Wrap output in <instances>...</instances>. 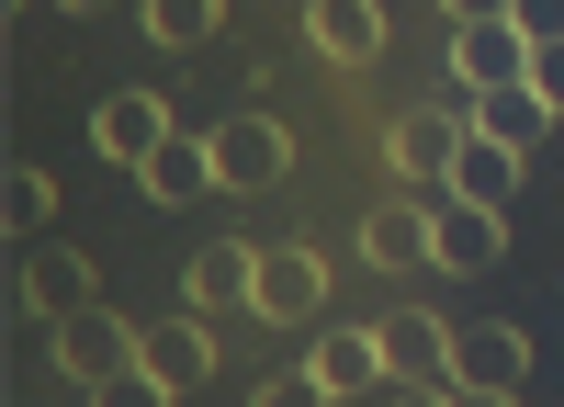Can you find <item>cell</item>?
<instances>
[{"label": "cell", "instance_id": "1", "mask_svg": "<svg viewBox=\"0 0 564 407\" xmlns=\"http://www.w3.org/2000/svg\"><path fill=\"white\" fill-rule=\"evenodd\" d=\"M45 340H57V374H68L79 396H113V385H135V340H148V329L113 317V306H68Z\"/></svg>", "mask_w": 564, "mask_h": 407}, {"label": "cell", "instance_id": "2", "mask_svg": "<svg viewBox=\"0 0 564 407\" xmlns=\"http://www.w3.org/2000/svg\"><path fill=\"white\" fill-rule=\"evenodd\" d=\"M135 385L148 396H204L215 385V317H148V340H135Z\"/></svg>", "mask_w": 564, "mask_h": 407}, {"label": "cell", "instance_id": "3", "mask_svg": "<svg viewBox=\"0 0 564 407\" xmlns=\"http://www.w3.org/2000/svg\"><path fill=\"white\" fill-rule=\"evenodd\" d=\"M249 317H271V329H316V317H327V260L305 238H271L260 249V283H249Z\"/></svg>", "mask_w": 564, "mask_h": 407}, {"label": "cell", "instance_id": "4", "mask_svg": "<svg viewBox=\"0 0 564 407\" xmlns=\"http://www.w3.org/2000/svg\"><path fill=\"white\" fill-rule=\"evenodd\" d=\"M441 385H452V396H520V385H531V340L497 329V317H486V329H452Z\"/></svg>", "mask_w": 564, "mask_h": 407}, {"label": "cell", "instance_id": "5", "mask_svg": "<svg viewBox=\"0 0 564 407\" xmlns=\"http://www.w3.org/2000/svg\"><path fill=\"white\" fill-rule=\"evenodd\" d=\"M430 260H441V271H486V260H508V204H463V193H441V204H430Z\"/></svg>", "mask_w": 564, "mask_h": 407}, {"label": "cell", "instance_id": "6", "mask_svg": "<svg viewBox=\"0 0 564 407\" xmlns=\"http://www.w3.org/2000/svg\"><path fill=\"white\" fill-rule=\"evenodd\" d=\"M215 170H226V193H271V181L294 170V136L271 114H226L215 125Z\"/></svg>", "mask_w": 564, "mask_h": 407}, {"label": "cell", "instance_id": "7", "mask_svg": "<svg viewBox=\"0 0 564 407\" xmlns=\"http://www.w3.org/2000/svg\"><path fill=\"white\" fill-rule=\"evenodd\" d=\"M452 79L463 90H497V79H531V34L486 12V23H452Z\"/></svg>", "mask_w": 564, "mask_h": 407}, {"label": "cell", "instance_id": "8", "mask_svg": "<svg viewBox=\"0 0 564 407\" xmlns=\"http://www.w3.org/2000/svg\"><path fill=\"white\" fill-rule=\"evenodd\" d=\"M305 45L327 68H372L384 57V0H305Z\"/></svg>", "mask_w": 564, "mask_h": 407}, {"label": "cell", "instance_id": "9", "mask_svg": "<svg viewBox=\"0 0 564 407\" xmlns=\"http://www.w3.org/2000/svg\"><path fill=\"white\" fill-rule=\"evenodd\" d=\"M170 136H181V125H170V103H159V90H113V103L90 114V148H102V159H124V170H135V159H159Z\"/></svg>", "mask_w": 564, "mask_h": 407}, {"label": "cell", "instance_id": "10", "mask_svg": "<svg viewBox=\"0 0 564 407\" xmlns=\"http://www.w3.org/2000/svg\"><path fill=\"white\" fill-rule=\"evenodd\" d=\"M384 385V329H327L305 351V396H372Z\"/></svg>", "mask_w": 564, "mask_h": 407}, {"label": "cell", "instance_id": "11", "mask_svg": "<svg viewBox=\"0 0 564 407\" xmlns=\"http://www.w3.org/2000/svg\"><path fill=\"white\" fill-rule=\"evenodd\" d=\"M135 193H148V204H204V193H226L215 136H170L159 159H135Z\"/></svg>", "mask_w": 564, "mask_h": 407}, {"label": "cell", "instance_id": "12", "mask_svg": "<svg viewBox=\"0 0 564 407\" xmlns=\"http://www.w3.org/2000/svg\"><path fill=\"white\" fill-rule=\"evenodd\" d=\"M463 125H475V90H463V103H417V114L395 125V170H406V181H430V170H452V148H463Z\"/></svg>", "mask_w": 564, "mask_h": 407}, {"label": "cell", "instance_id": "13", "mask_svg": "<svg viewBox=\"0 0 564 407\" xmlns=\"http://www.w3.org/2000/svg\"><path fill=\"white\" fill-rule=\"evenodd\" d=\"M441 193H463V204H508V193H520V148H497L486 125H463V148H452V170H441Z\"/></svg>", "mask_w": 564, "mask_h": 407}, {"label": "cell", "instance_id": "14", "mask_svg": "<svg viewBox=\"0 0 564 407\" xmlns=\"http://www.w3.org/2000/svg\"><path fill=\"white\" fill-rule=\"evenodd\" d=\"M475 125L497 136V148H520V159H531V148H542V136H553L564 114L542 103V90H531V79H497V90H475Z\"/></svg>", "mask_w": 564, "mask_h": 407}, {"label": "cell", "instance_id": "15", "mask_svg": "<svg viewBox=\"0 0 564 407\" xmlns=\"http://www.w3.org/2000/svg\"><path fill=\"white\" fill-rule=\"evenodd\" d=\"M249 283H260V249H193V271H181V294H193L204 317H249Z\"/></svg>", "mask_w": 564, "mask_h": 407}, {"label": "cell", "instance_id": "16", "mask_svg": "<svg viewBox=\"0 0 564 407\" xmlns=\"http://www.w3.org/2000/svg\"><path fill=\"white\" fill-rule=\"evenodd\" d=\"M23 306L45 317V329H57L68 306H90V260H79V249H57V238H45V249H23Z\"/></svg>", "mask_w": 564, "mask_h": 407}, {"label": "cell", "instance_id": "17", "mask_svg": "<svg viewBox=\"0 0 564 407\" xmlns=\"http://www.w3.org/2000/svg\"><path fill=\"white\" fill-rule=\"evenodd\" d=\"M361 260H384V271H406V260H430V204H417V193H395V204H372V215H361Z\"/></svg>", "mask_w": 564, "mask_h": 407}, {"label": "cell", "instance_id": "18", "mask_svg": "<svg viewBox=\"0 0 564 407\" xmlns=\"http://www.w3.org/2000/svg\"><path fill=\"white\" fill-rule=\"evenodd\" d=\"M372 329H384V374H441V362H452V329H441V317H372Z\"/></svg>", "mask_w": 564, "mask_h": 407}, {"label": "cell", "instance_id": "19", "mask_svg": "<svg viewBox=\"0 0 564 407\" xmlns=\"http://www.w3.org/2000/svg\"><path fill=\"white\" fill-rule=\"evenodd\" d=\"M226 23V0H148V45H170V57H181V45H204Z\"/></svg>", "mask_w": 564, "mask_h": 407}, {"label": "cell", "instance_id": "20", "mask_svg": "<svg viewBox=\"0 0 564 407\" xmlns=\"http://www.w3.org/2000/svg\"><path fill=\"white\" fill-rule=\"evenodd\" d=\"M0 215H12V238H45V215H57V181H45V170L23 159L12 181H0Z\"/></svg>", "mask_w": 564, "mask_h": 407}, {"label": "cell", "instance_id": "21", "mask_svg": "<svg viewBox=\"0 0 564 407\" xmlns=\"http://www.w3.org/2000/svg\"><path fill=\"white\" fill-rule=\"evenodd\" d=\"M508 23H520L531 45H553V34H564V0H508Z\"/></svg>", "mask_w": 564, "mask_h": 407}, {"label": "cell", "instance_id": "22", "mask_svg": "<svg viewBox=\"0 0 564 407\" xmlns=\"http://www.w3.org/2000/svg\"><path fill=\"white\" fill-rule=\"evenodd\" d=\"M531 90H542V103L564 114V34H553V45H531Z\"/></svg>", "mask_w": 564, "mask_h": 407}, {"label": "cell", "instance_id": "23", "mask_svg": "<svg viewBox=\"0 0 564 407\" xmlns=\"http://www.w3.org/2000/svg\"><path fill=\"white\" fill-rule=\"evenodd\" d=\"M441 12H452V23H486V12H508V0H441Z\"/></svg>", "mask_w": 564, "mask_h": 407}, {"label": "cell", "instance_id": "24", "mask_svg": "<svg viewBox=\"0 0 564 407\" xmlns=\"http://www.w3.org/2000/svg\"><path fill=\"white\" fill-rule=\"evenodd\" d=\"M57 12H113V0H57Z\"/></svg>", "mask_w": 564, "mask_h": 407}]
</instances>
